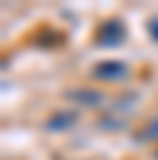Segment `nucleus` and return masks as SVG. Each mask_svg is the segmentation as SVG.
<instances>
[{
    "label": "nucleus",
    "mask_w": 158,
    "mask_h": 160,
    "mask_svg": "<svg viewBox=\"0 0 158 160\" xmlns=\"http://www.w3.org/2000/svg\"><path fill=\"white\" fill-rule=\"evenodd\" d=\"M150 32H152V34L158 37V20H152V23H150Z\"/></svg>",
    "instance_id": "5"
},
{
    "label": "nucleus",
    "mask_w": 158,
    "mask_h": 160,
    "mask_svg": "<svg viewBox=\"0 0 158 160\" xmlns=\"http://www.w3.org/2000/svg\"><path fill=\"white\" fill-rule=\"evenodd\" d=\"M75 123V112H61V114H52V120H46L49 129H66Z\"/></svg>",
    "instance_id": "2"
},
{
    "label": "nucleus",
    "mask_w": 158,
    "mask_h": 160,
    "mask_svg": "<svg viewBox=\"0 0 158 160\" xmlns=\"http://www.w3.org/2000/svg\"><path fill=\"white\" fill-rule=\"evenodd\" d=\"M144 134H147V137H158V120H155V123H150V126L144 129Z\"/></svg>",
    "instance_id": "4"
},
{
    "label": "nucleus",
    "mask_w": 158,
    "mask_h": 160,
    "mask_svg": "<svg viewBox=\"0 0 158 160\" xmlns=\"http://www.w3.org/2000/svg\"><path fill=\"white\" fill-rule=\"evenodd\" d=\"M69 97H75V100H81V103H86V106H98V103H101V94H98V92H89V89H84V92H72Z\"/></svg>",
    "instance_id": "3"
},
{
    "label": "nucleus",
    "mask_w": 158,
    "mask_h": 160,
    "mask_svg": "<svg viewBox=\"0 0 158 160\" xmlns=\"http://www.w3.org/2000/svg\"><path fill=\"white\" fill-rule=\"evenodd\" d=\"M92 74L98 80H124L129 74V69H127V63H121V60H104V63H98L92 69Z\"/></svg>",
    "instance_id": "1"
}]
</instances>
